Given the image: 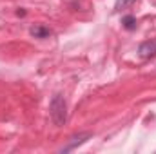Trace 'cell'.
<instances>
[{"mask_svg": "<svg viewBox=\"0 0 156 154\" xmlns=\"http://www.w3.org/2000/svg\"><path fill=\"white\" fill-rule=\"evenodd\" d=\"M134 2H136V0H116V2H115V11H123V9H127V7H131Z\"/></svg>", "mask_w": 156, "mask_h": 154, "instance_id": "6", "label": "cell"}, {"mask_svg": "<svg viewBox=\"0 0 156 154\" xmlns=\"http://www.w3.org/2000/svg\"><path fill=\"white\" fill-rule=\"evenodd\" d=\"M122 26H123L127 31H134L138 24H136V18H134L133 15H127V16H123V18H122Z\"/></svg>", "mask_w": 156, "mask_h": 154, "instance_id": "5", "label": "cell"}, {"mask_svg": "<svg viewBox=\"0 0 156 154\" xmlns=\"http://www.w3.org/2000/svg\"><path fill=\"white\" fill-rule=\"evenodd\" d=\"M91 136H93L91 132H80V134H76V136H73V138H71V142H69L66 147H62V149H60V152H69V151H75L76 147L83 145V143H85Z\"/></svg>", "mask_w": 156, "mask_h": 154, "instance_id": "3", "label": "cell"}, {"mask_svg": "<svg viewBox=\"0 0 156 154\" xmlns=\"http://www.w3.org/2000/svg\"><path fill=\"white\" fill-rule=\"evenodd\" d=\"M138 54H140V58H144V60L154 58L156 56V38L142 42L140 47H138Z\"/></svg>", "mask_w": 156, "mask_h": 154, "instance_id": "2", "label": "cell"}, {"mask_svg": "<svg viewBox=\"0 0 156 154\" xmlns=\"http://www.w3.org/2000/svg\"><path fill=\"white\" fill-rule=\"evenodd\" d=\"M49 114L51 120L56 127H62L67 123V102L62 94H55L51 98V103H49Z\"/></svg>", "mask_w": 156, "mask_h": 154, "instance_id": "1", "label": "cell"}, {"mask_svg": "<svg viewBox=\"0 0 156 154\" xmlns=\"http://www.w3.org/2000/svg\"><path fill=\"white\" fill-rule=\"evenodd\" d=\"M29 33H31V37H35V38H49V37H53V31L49 29V27H45V26H33L31 29H29Z\"/></svg>", "mask_w": 156, "mask_h": 154, "instance_id": "4", "label": "cell"}]
</instances>
